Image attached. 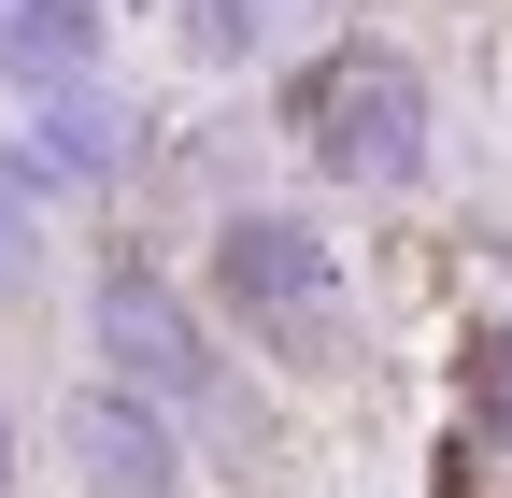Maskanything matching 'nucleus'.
<instances>
[{"instance_id": "1", "label": "nucleus", "mask_w": 512, "mask_h": 498, "mask_svg": "<svg viewBox=\"0 0 512 498\" xmlns=\"http://www.w3.org/2000/svg\"><path fill=\"white\" fill-rule=\"evenodd\" d=\"M285 114H299V157L328 185H413L427 171V72L384 43H328Z\"/></svg>"}, {"instance_id": "2", "label": "nucleus", "mask_w": 512, "mask_h": 498, "mask_svg": "<svg viewBox=\"0 0 512 498\" xmlns=\"http://www.w3.org/2000/svg\"><path fill=\"white\" fill-rule=\"evenodd\" d=\"M214 314L256 328L271 356H328L342 342V257L313 214H228L214 228Z\"/></svg>"}, {"instance_id": "3", "label": "nucleus", "mask_w": 512, "mask_h": 498, "mask_svg": "<svg viewBox=\"0 0 512 498\" xmlns=\"http://www.w3.org/2000/svg\"><path fill=\"white\" fill-rule=\"evenodd\" d=\"M72 484H86V498H185L171 399H143V385H86V399H72Z\"/></svg>"}, {"instance_id": "4", "label": "nucleus", "mask_w": 512, "mask_h": 498, "mask_svg": "<svg viewBox=\"0 0 512 498\" xmlns=\"http://www.w3.org/2000/svg\"><path fill=\"white\" fill-rule=\"evenodd\" d=\"M100 356H114V385H143V399H200L214 385V342L185 328V299L157 271H114L100 285Z\"/></svg>"}, {"instance_id": "5", "label": "nucleus", "mask_w": 512, "mask_h": 498, "mask_svg": "<svg viewBox=\"0 0 512 498\" xmlns=\"http://www.w3.org/2000/svg\"><path fill=\"white\" fill-rule=\"evenodd\" d=\"M0 72H15L29 100L100 86V0H15V29H0Z\"/></svg>"}, {"instance_id": "6", "label": "nucleus", "mask_w": 512, "mask_h": 498, "mask_svg": "<svg viewBox=\"0 0 512 498\" xmlns=\"http://www.w3.org/2000/svg\"><path fill=\"white\" fill-rule=\"evenodd\" d=\"M43 285V171L29 157H0V314Z\"/></svg>"}, {"instance_id": "7", "label": "nucleus", "mask_w": 512, "mask_h": 498, "mask_svg": "<svg viewBox=\"0 0 512 498\" xmlns=\"http://www.w3.org/2000/svg\"><path fill=\"white\" fill-rule=\"evenodd\" d=\"M43 157H57V171H114V114H100V86H57V100H43Z\"/></svg>"}, {"instance_id": "8", "label": "nucleus", "mask_w": 512, "mask_h": 498, "mask_svg": "<svg viewBox=\"0 0 512 498\" xmlns=\"http://www.w3.org/2000/svg\"><path fill=\"white\" fill-rule=\"evenodd\" d=\"M285 0H185V57H256Z\"/></svg>"}, {"instance_id": "9", "label": "nucleus", "mask_w": 512, "mask_h": 498, "mask_svg": "<svg viewBox=\"0 0 512 498\" xmlns=\"http://www.w3.org/2000/svg\"><path fill=\"white\" fill-rule=\"evenodd\" d=\"M0 498H15V413H0Z\"/></svg>"}]
</instances>
